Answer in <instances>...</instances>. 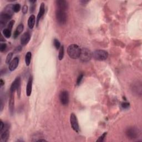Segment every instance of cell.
<instances>
[{"label": "cell", "instance_id": "cell-1", "mask_svg": "<svg viewBox=\"0 0 142 142\" xmlns=\"http://www.w3.org/2000/svg\"><path fill=\"white\" fill-rule=\"evenodd\" d=\"M81 49L77 44H71L67 48V53L70 58L73 60L78 58L80 56Z\"/></svg>", "mask_w": 142, "mask_h": 142}, {"label": "cell", "instance_id": "cell-2", "mask_svg": "<svg viewBox=\"0 0 142 142\" xmlns=\"http://www.w3.org/2000/svg\"><path fill=\"white\" fill-rule=\"evenodd\" d=\"M92 57L96 60H104L108 57V53L104 50H96L92 53Z\"/></svg>", "mask_w": 142, "mask_h": 142}, {"label": "cell", "instance_id": "cell-3", "mask_svg": "<svg viewBox=\"0 0 142 142\" xmlns=\"http://www.w3.org/2000/svg\"><path fill=\"white\" fill-rule=\"evenodd\" d=\"M56 17L57 22L60 25H65L67 22V16L65 11L57 9L56 11Z\"/></svg>", "mask_w": 142, "mask_h": 142}, {"label": "cell", "instance_id": "cell-4", "mask_svg": "<svg viewBox=\"0 0 142 142\" xmlns=\"http://www.w3.org/2000/svg\"><path fill=\"white\" fill-rule=\"evenodd\" d=\"M79 58L83 62H89L92 58V53L87 48H82Z\"/></svg>", "mask_w": 142, "mask_h": 142}, {"label": "cell", "instance_id": "cell-5", "mask_svg": "<svg viewBox=\"0 0 142 142\" xmlns=\"http://www.w3.org/2000/svg\"><path fill=\"white\" fill-rule=\"evenodd\" d=\"M139 133L138 129L135 127H129L126 131V135L128 138L131 139L137 138L139 136Z\"/></svg>", "mask_w": 142, "mask_h": 142}, {"label": "cell", "instance_id": "cell-6", "mask_svg": "<svg viewBox=\"0 0 142 142\" xmlns=\"http://www.w3.org/2000/svg\"><path fill=\"white\" fill-rule=\"evenodd\" d=\"M21 78L20 77H17L15 79L11 86L10 88V91L11 93H13L15 92V91H17V94H18V97L20 98V91H21Z\"/></svg>", "mask_w": 142, "mask_h": 142}, {"label": "cell", "instance_id": "cell-7", "mask_svg": "<svg viewBox=\"0 0 142 142\" xmlns=\"http://www.w3.org/2000/svg\"><path fill=\"white\" fill-rule=\"evenodd\" d=\"M70 123L71 127L72 129L76 131V132H78L79 130V127L78 122L77 118L74 113H72L70 115Z\"/></svg>", "mask_w": 142, "mask_h": 142}, {"label": "cell", "instance_id": "cell-8", "mask_svg": "<svg viewBox=\"0 0 142 142\" xmlns=\"http://www.w3.org/2000/svg\"><path fill=\"white\" fill-rule=\"evenodd\" d=\"M1 132V139L3 142H7L10 136V131L8 130V125L5 124V127Z\"/></svg>", "mask_w": 142, "mask_h": 142}, {"label": "cell", "instance_id": "cell-9", "mask_svg": "<svg viewBox=\"0 0 142 142\" xmlns=\"http://www.w3.org/2000/svg\"><path fill=\"white\" fill-rule=\"evenodd\" d=\"M69 93L67 91H63L60 94V100L62 104L66 105L69 103Z\"/></svg>", "mask_w": 142, "mask_h": 142}, {"label": "cell", "instance_id": "cell-10", "mask_svg": "<svg viewBox=\"0 0 142 142\" xmlns=\"http://www.w3.org/2000/svg\"><path fill=\"white\" fill-rule=\"evenodd\" d=\"M57 9L66 11L68 8V3L65 0H57L56 1Z\"/></svg>", "mask_w": 142, "mask_h": 142}, {"label": "cell", "instance_id": "cell-11", "mask_svg": "<svg viewBox=\"0 0 142 142\" xmlns=\"http://www.w3.org/2000/svg\"><path fill=\"white\" fill-rule=\"evenodd\" d=\"M9 110L11 114H12L14 112L15 110V97H14V93H11L10 97L9 100Z\"/></svg>", "mask_w": 142, "mask_h": 142}, {"label": "cell", "instance_id": "cell-12", "mask_svg": "<svg viewBox=\"0 0 142 142\" xmlns=\"http://www.w3.org/2000/svg\"><path fill=\"white\" fill-rule=\"evenodd\" d=\"M30 39L31 34L29 33V32H26L24 33L23 35L22 36L21 38V43L23 46H25V45H26L29 42Z\"/></svg>", "mask_w": 142, "mask_h": 142}, {"label": "cell", "instance_id": "cell-13", "mask_svg": "<svg viewBox=\"0 0 142 142\" xmlns=\"http://www.w3.org/2000/svg\"><path fill=\"white\" fill-rule=\"evenodd\" d=\"M45 12V5L44 3H42L41 4L40 7H39V10L38 13L37 17V26H38L39 23V20H41V18L43 17V16Z\"/></svg>", "mask_w": 142, "mask_h": 142}, {"label": "cell", "instance_id": "cell-14", "mask_svg": "<svg viewBox=\"0 0 142 142\" xmlns=\"http://www.w3.org/2000/svg\"><path fill=\"white\" fill-rule=\"evenodd\" d=\"M19 63V58L18 57H15L13 60H11L9 65V70L10 71H15L18 67Z\"/></svg>", "mask_w": 142, "mask_h": 142}, {"label": "cell", "instance_id": "cell-15", "mask_svg": "<svg viewBox=\"0 0 142 142\" xmlns=\"http://www.w3.org/2000/svg\"><path fill=\"white\" fill-rule=\"evenodd\" d=\"M32 82H33V78L32 76H30L28 79V82H27L26 87V95L27 96L29 97L31 96L32 93Z\"/></svg>", "mask_w": 142, "mask_h": 142}, {"label": "cell", "instance_id": "cell-16", "mask_svg": "<svg viewBox=\"0 0 142 142\" xmlns=\"http://www.w3.org/2000/svg\"><path fill=\"white\" fill-rule=\"evenodd\" d=\"M24 26L23 24H20L18 26V27H17V28L16 29V30L13 34V37L15 38H16L17 37H18V36L22 32V31L23 30Z\"/></svg>", "mask_w": 142, "mask_h": 142}, {"label": "cell", "instance_id": "cell-17", "mask_svg": "<svg viewBox=\"0 0 142 142\" xmlns=\"http://www.w3.org/2000/svg\"><path fill=\"white\" fill-rule=\"evenodd\" d=\"M35 21H36V18L34 15H31L29 16L28 20V26L29 28L32 29L33 28L34 25H35Z\"/></svg>", "mask_w": 142, "mask_h": 142}, {"label": "cell", "instance_id": "cell-18", "mask_svg": "<svg viewBox=\"0 0 142 142\" xmlns=\"http://www.w3.org/2000/svg\"><path fill=\"white\" fill-rule=\"evenodd\" d=\"M31 58H32V53L30 52H28L25 56V62L27 66H29L31 63Z\"/></svg>", "mask_w": 142, "mask_h": 142}, {"label": "cell", "instance_id": "cell-19", "mask_svg": "<svg viewBox=\"0 0 142 142\" xmlns=\"http://www.w3.org/2000/svg\"><path fill=\"white\" fill-rule=\"evenodd\" d=\"M64 55H65V48H64V46H62L60 47V51H59V53H58L59 60H63L64 57Z\"/></svg>", "mask_w": 142, "mask_h": 142}, {"label": "cell", "instance_id": "cell-20", "mask_svg": "<svg viewBox=\"0 0 142 142\" xmlns=\"http://www.w3.org/2000/svg\"><path fill=\"white\" fill-rule=\"evenodd\" d=\"M3 34L4 35V36L7 38H9L11 37V30H10V29L8 28H5L3 29Z\"/></svg>", "mask_w": 142, "mask_h": 142}, {"label": "cell", "instance_id": "cell-21", "mask_svg": "<svg viewBox=\"0 0 142 142\" xmlns=\"http://www.w3.org/2000/svg\"><path fill=\"white\" fill-rule=\"evenodd\" d=\"M13 53L12 52H10L8 54L7 56L6 57V63L7 64H9L10 63V62L11 61V60H12V58L13 57Z\"/></svg>", "mask_w": 142, "mask_h": 142}, {"label": "cell", "instance_id": "cell-22", "mask_svg": "<svg viewBox=\"0 0 142 142\" xmlns=\"http://www.w3.org/2000/svg\"><path fill=\"white\" fill-rule=\"evenodd\" d=\"M53 44H54V46L55 48H56V49H60V43L57 39H55L54 41H53Z\"/></svg>", "mask_w": 142, "mask_h": 142}, {"label": "cell", "instance_id": "cell-23", "mask_svg": "<svg viewBox=\"0 0 142 142\" xmlns=\"http://www.w3.org/2000/svg\"><path fill=\"white\" fill-rule=\"evenodd\" d=\"M21 10V5L19 3H16L13 5V11L15 13L18 12Z\"/></svg>", "mask_w": 142, "mask_h": 142}, {"label": "cell", "instance_id": "cell-24", "mask_svg": "<svg viewBox=\"0 0 142 142\" xmlns=\"http://www.w3.org/2000/svg\"><path fill=\"white\" fill-rule=\"evenodd\" d=\"M83 78V74H80L78 77V78L77 79V82H76V84H77V86L81 84V81H82Z\"/></svg>", "mask_w": 142, "mask_h": 142}, {"label": "cell", "instance_id": "cell-25", "mask_svg": "<svg viewBox=\"0 0 142 142\" xmlns=\"http://www.w3.org/2000/svg\"><path fill=\"white\" fill-rule=\"evenodd\" d=\"M107 133H106V132L104 133L103 134H102L99 138H98V139H97V142H103L104 139V138H105V137H106V136H107Z\"/></svg>", "mask_w": 142, "mask_h": 142}, {"label": "cell", "instance_id": "cell-26", "mask_svg": "<svg viewBox=\"0 0 142 142\" xmlns=\"http://www.w3.org/2000/svg\"><path fill=\"white\" fill-rule=\"evenodd\" d=\"M15 21L14 20H12L11 21L9 22V23L8 24V26H7V28L10 29V30H12V29L13 28V25H14L15 24Z\"/></svg>", "mask_w": 142, "mask_h": 142}, {"label": "cell", "instance_id": "cell-27", "mask_svg": "<svg viewBox=\"0 0 142 142\" xmlns=\"http://www.w3.org/2000/svg\"><path fill=\"white\" fill-rule=\"evenodd\" d=\"M121 106L123 109H128L130 106V104L128 102H123L121 104Z\"/></svg>", "mask_w": 142, "mask_h": 142}, {"label": "cell", "instance_id": "cell-28", "mask_svg": "<svg viewBox=\"0 0 142 142\" xmlns=\"http://www.w3.org/2000/svg\"><path fill=\"white\" fill-rule=\"evenodd\" d=\"M7 48V44L6 43H2L0 46V51L3 52L6 50Z\"/></svg>", "mask_w": 142, "mask_h": 142}, {"label": "cell", "instance_id": "cell-29", "mask_svg": "<svg viewBox=\"0 0 142 142\" xmlns=\"http://www.w3.org/2000/svg\"><path fill=\"white\" fill-rule=\"evenodd\" d=\"M27 11H28V6L27 5H23V7H22V12L23 14H26L27 13Z\"/></svg>", "mask_w": 142, "mask_h": 142}, {"label": "cell", "instance_id": "cell-30", "mask_svg": "<svg viewBox=\"0 0 142 142\" xmlns=\"http://www.w3.org/2000/svg\"><path fill=\"white\" fill-rule=\"evenodd\" d=\"M36 8V5L34 4H32L31 5L30 7V12L32 13L34 11V10H35Z\"/></svg>", "mask_w": 142, "mask_h": 142}, {"label": "cell", "instance_id": "cell-31", "mask_svg": "<svg viewBox=\"0 0 142 142\" xmlns=\"http://www.w3.org/2000/svg\"><path fill=\"white\" fill-rule=\"evenodd\" d=\"M21 50H22L21 46H18V47H16L15 49V53H18L20 51H21Z\"/></svg>", "mask_w": 142, "mask_h": 142}, {"label": "cell", "instance_id": "cell-32", "mask_svg": "<svg viewBox=\"0 0 142 142\" xmlns=\"http://www.w3.org/2000/svg\"><path fill=\"white\" fill-rule=\"evenodd\" d=\"M5 124L3 123V122L2 121H1V124H0V131H2L3 129V128L5 127Z\"/></svg>", "mask_w": 142, "mask_h": 142}, {"label": "cell", "instance_id": "cell-33", "mask_svg": "<svg viewBox=\"0 0 142 142\" xmlns=\"http://www.w3.org/2000/svg\"><path fill=\"white\" fill-rule=\"evenodd\" d=\"M0 84H1V87H2L5 84V82L2 79H0Z\"/></svg>", "mask_w": 142, "mask_h": 142}, {"label": "cell", "instance_id": "cell-34", "mask_svg": "<svg viewBox=\"0 0 142 142\" xmlns=\"http://www.w3.org/2000/svg\"><path fill=\"white\" fill-rule=\"evenodd\" d=\"M0 40H1V42H5V41H6L4 38L3 37L2 35H1V39H0Z\"/></svg>", "mask_w": 142, "mask_h": 142}, {"label": "cell", "instance_id": "cell-35", "mask_svg": "<svg viewBox=\"0 0 142 142\" xmlns=\"http://www.w3.org/2000/svg\"><path fill=\"white\" fill-rule=\"evenodd\" d=\"M88 2H89L88 1H81V2L82 3L83 5L84 4L86 5V4H87V3Z\"/></svg>", "mask_w": 142, "mask_h": 142}, {"label": "cell", "instance_id": "cell-36", "mask_svg": "<svg viewBox=\"0 0 142 142\" xmlns=\"http://www.w3.org/2000/svg\"><path fill=\"white\" fill-rule=\"evenodd\" d=\"M47 141L45 139H39L38 140H37V142H46Z\"/></svg>", "mask_w": 142, "mask_h": 142}]
</instances>
